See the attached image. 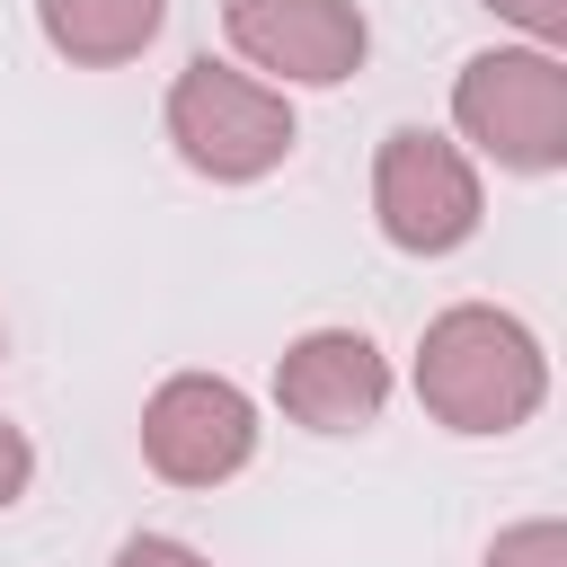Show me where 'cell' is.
Returning <instances> with one entry per match:
<instances>
[{
	"instance_id": "cell-1",
	"label": "cell",
	"mask_w": 567,
	"mask_h": 567,
	"mask_svg": "<svg viewBox=\"0 0 567 567\" xmlns=\"http://www.w3.org/2000/svg\"><path fill=\"white\" fill-rule=\"evenodd\" d=\"M416 399L452 434H514L549 399V354H540V337L514 310L452 301L416 337Z\"/></svg>"
},
{
	"instance_id": "cell-2",
	"label": "cell",
	"mask_w": 567,
	"mask_h": 567,
	"mask_svg": "<svg viewBox=\"0 0 567 567\" xmlns=\"http://www.w3.org/2000/svg\"><path fill=\"white\" fill-rule=\"evenodd\" d=\"M159 115H168L177 159H186L195 177H213V186H248V177L284 168L292 142H301L292 97H284L275 80H248V71L213 62V53H195V62L168 80V106H159Z\"/></svg>"
},
{
	"instance_id": "cell-3",
	"label": "cell",
	"mask_w": 567,
	"mask_h": 567,
	"mask_svg": "<svg viewBox=\"0 0 567 567\" xmlns=\"http://www.w3.org/2000/svg\"><path fill=\"white\" fill-rule=\"evenodd\" d=\"M452 124L514 177L567 168V62L549 44H496L470 53L452 80Z\"/></svg>"
},
{
	"instance_id": "cell-4",
	"label": "cell",
	"mask_w": 567,
	"mask_h": 567,
	"mask_svg": "<svg viewBox=\"0 0 567 567\" xmlns=\"http://www.w3.org/2000/svg\"><path fill=\"white\" fill-rule=\"evenodd\" d=\"M487 195H478V168L461 142L425 133V124H399L381 133L372 151V221L399 257H452L470 230H478Z\"/></svg>"
},
{
	"instance_id": "cell-5",
	"label": "cell",
	"mask_w": 567,
	"mask_h": 567,
	"mask_svg": "<svg viewBox=\"0 0 567 567\" xmlns=\"http://www.w3.org/2000/svg\"><path fill=\"white\" fill-rule=\"evenodd\" d=\"M257 452V399L221 372H168L142 399V461L168 487H221Z\"/></svg>"
},
{
	"instance_id": "cell-6",
	"label": "cell",
	"mask_w": 567,
	"mask_h": 567,
	"mask_svg": "<svg viewBox=\"0 0 567 567\" xmlns=\"http://www.w3.org/2000/svg\"><path fill=\"white\" fill-rule=\"evenodd\" d=\"M221 35L248 71H275L292 89H337L372 53V18L354 0H221Z\"/></svg>"
},
{
	"instance_id": "cell-7",
	"label": "cell",
	"mask_w": 567,
	"mask_h": 567,
	"mask_svg": "<svg viewBox=\"0 0 567 567\" xmlns=\"http://www.w3.org/2000/svg\"><path fill=\"white\" fill-rule=\"evenodd\" d=\"M275 408L310 434H363L390 408V354L363 328H310L275 354Z\"/></svg>"
},
{
	"instance_id": "cell-8",
	"label": "cell",
	"mask_w": 567,
	"mask_h": 567,
	"mask_svg": "<svg viewBox=\"0 0 567 567\" xmlns=\"http://www.w3.org/2000/svg\"><path fill=\"white\" fill-rule=\"evenodd\" d=\"M159 18H168V0H35V27L71 71H115V62L151 53Z\"/></svg>"
},
{
	"instance_id": "cell-9",
	"label": "cell",
	"mask_w": 567,
	"mask_h": 567,
	"mask_svg": "<svg viewBox=\"0 0 567 567\" xmlns=\"http://www.w3.org/2000/svg\"><path fill=\"white\" fill-rule=\"evenodd\" d=\"M487 567H567V523H514V532H496V549H487Z\"/></svg>"
},
{
	"instance_id": "cell-10",
	"label": "cell",
	"mask_w": 567,
	"mask_h": 567,
	"mask_svg": "<svg viewBox=\"0 0 567 567\" xmlns=\"http://www.w3.org/2000/svg\"><path fill=\"white\" fill-rule=\"evenodd\" d=\"M115 567H213V558L186 549V540H168V532H133V540L115 549Z\"/></svg>"
},
{
	"instance_id": "cell-11",
	"label": "cell",
	"mask_w": 567,
	"mask_h": 567,
	"mask_svg": "<svg viewBox=\"0 0 567 567\" xmlns=\"http://www.w3.org/2000/svg\"><path fill=\"white\" fill-rule=\"evenodd\" d=\"M487 9H496V18H514L532 44H558V35H567V0H487Z\"/></svg>"
},
{
	"instance_id": "cell-12",
	"label": "cell",
	"mask_w": 567,
	"mask_h": 567,
	"mask_svg": "<svg viewBox=\"0 0 567 567\" xmlns=\"http://www.w3.org/2000/svg\"><path fill=\"white\" fill-rule=\"evenodd\" d=\"M27 478H35V443H27V434H18L9 416H0V514H9L18 496H27Z\"/></svg>"
}]
</instances>
